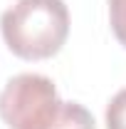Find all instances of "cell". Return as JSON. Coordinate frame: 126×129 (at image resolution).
I'll list each match as a JSON object with an SVG mask.
<instances>
[{
    "label": "cell",
    "instance_id": "cell-1",
    "mask_svg": "<svg viewBox=\"0 0 126 129\" xmlns=\"http://www.w3.org/2000/svg\"><path fill=\"white\" fill-rule=\"evenodd\" d=\"M0 117L10 129H96L94 117L77 102H62L54 82L25 72L0 92Z\"/></svg>",
    "mask_w": 126,
    "mask_h": 129
},
{
    "label": "cell",
    "instance_id": "cell-2",
    "mask_svg": "<svg viewBox=\"0 0 126 129\" xmlns=\"http://www.w3.org/2000/svg\"><path fill=\"white\" fill-rule=\"evenodd\" d=\"M3 40L22 60H47L57 55L69 35L64 0H17L0 17Z\"/></svg>",
    "mask_w": 126,
    "mask_h": 129
},
{
    "label": "cell",
    "instance_id": "cell-3",
    "mask_svg": "<svg viewBox=\"0 0 126 129\" xmlns=\"http://www.w3.org/2000/svg\"><path fill=\"white\" fill-rule=\"evenodd\" d=\"M106 129H126V89L116 92L106 104Z\"/></svg>",
    "mask_w": 126,
    "mask_h": 129
},
{
    "label": "cell",
    "instance_id": "cell-4",
    "mask_svg": "<svg viewBox=\"0 0 126 129\" xmlns=\"http://www.w3.org/2000/svg\"><path fill=\"white\" fill-rule=\"evenodd\" d=\"M109 20L116 40L126 47V0H109Z\"/></svg>",
    "mask_w": 126,
    "mask_h": 129
}]
</instances>
